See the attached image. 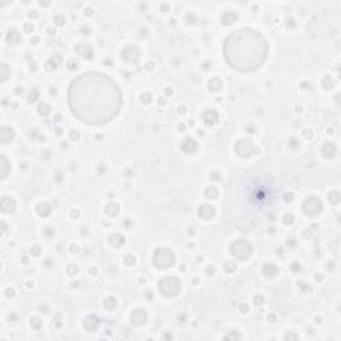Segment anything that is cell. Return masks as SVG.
<instances>
[{"mask_svg":"<svg viewBox=\"0 0 341 341\" xmlns=\"http://www.w3.org/2000/svg\"><path fill=\"white\" fill-rule=\"evenodd\" d=\"M28 16H30V18H38V14H36V12H30Z\"/></svg>","mask_w":341,"mask_h":341,"instance_id":"cell-43","label":"cell"},{"mask_svg":"<svg viewBox=\"0 0 341 341\" xmlns=\"http://www.w3.org/2000/svg\"><path fill=\"white\" fill-rule=\"evenodd\" d=\"M124 263L128 264V265H132V264L135 263V257L132 255H127L125 257H124Z\"/></svg>","mask_w":341,"mask_h":341,"instance_id":"cell-31","label":"cell"},{"mask_svg":"<svg viewBox=\"0 0 341 341\" xmlns=\"http://www.w3.org/2000/svg\"><path fill=\"white\" fill-rule=\"evenodd\" d=\"M153 263L157 268H169L175 263V255L168 249H157L153 257Z\"/></svg>","mask_w":341,"mask_h":341,"instance_id":"cell-2","label":"cell"},{"mask_svg":"<svg viewBox=\"0 0 341 341\" xmlns=\"http://www.w3.org/2000/svg\"><path fill=\"white\" fill-rule=\"evenodd\" d=\"M220 88H221V83H220L217 79H215V80H211V81H209V89L217 91V89H220Z\"/></svg>","mask_w":341,"mask_h":341,"instance_id":"cell-25","label":"cell"},{"mask_svg":"<svg viewBox=\"0 0 341 341\" xmlns=\"http://www.w3.org/2000/svg\"><path fill=\"white\" fill-rule=\"evenodd\" d=\"M108 241H109L112 247H120L124 244V237L120 233H112L109 236V239H108Z\"/></svg>","mask_w":341,"mask_h":341,"instance_id":"cell-15","label":"cell"},{"mask_svg":"<svg viewBox=\"0 0 341 341\" xmlns=\"http://www.w3.org/2000/svg\"><path fill=\"white\" fill-rule=\"evenodd\" d=\"M231 252H232V253H233L237 259L244 260V259H247L248 256L251 255L252 247H251L249 243L245 241V240H237L236 243L232 244Z\"/></svg>","mask_w":341,"mask_h":341,"instance_id":"cell-3","label":"cell"},{"mask_svg":"<svg viewBox=\"0 0 341 341\" xmlns=\"http://www.w3.org/2000/svg\"><path fill=\"white\" fill-rule=\"evenodd\" d=\"M123 57H124L125 61H136V60L140 57V51L135 47L125 48L124 52H123Z\"/></svg>","mask_w":341,"mask_h":341,"instance_id":"cell-6","label":"cell"},{"mask_svg":"<svg viewBox=\"0 0 341 341\" xmlns=\"http://www.w3.org/2000/svg\"><path fill=\"white\" fill-rule=\"evenodd\" d=\"M292 221H293V216H292V215H285V216H284V223H285V224L289 225Z\"/></svg>","mask_w":341,"mask_h":341,"instance_id":"cell-34","label":"cell"},{"mask_svg":"<svg viewBox=\"0 0 341 341\" xmlns=\"http://www.w3.org/2000/svg\"><path fill=\"white\" fill-rule=\"evenodd\" d=\"M203 120H204V123H205L208 127L213 125V124L217 123L219 115H217V112H216V111H207L203 115Z\"/></svg>","mask_w":341,"mask_h":341,"instance_id":"cell-11","label":"cell"},{"mask_svg":"<svg viewBox=\"0 0 341 341\" xmlns=\"http://www.w3.org/2000/svg\"><path fill=\"white\" fill-rule=\"evenodd\" d=\"M184 112H185V107H184V105H180V107H179V113H184Z\"/></svg>","mask_w":341,"mask_h":341,"instance_id":"cell-42","label":"cell"},{"mask_svg":"<svg viewBox=\"0 0 341 341\" xmlns=\"http://www.w3.org/2000/svg\"><path fill=\"white\" fill-rule=\"evenodd\" d=\"M0 207H2V212L3 213H12V212L15 211L16 208V203L15 200L10 197V196H6V197L2 199V204H0Z\"/></svg>","mask_w":341,"mask_h":341,"instance_id":"cell-5","label":"cell"},{"mask_svg":"<svg viewBox=\"0 0 341 341\" xmlns=\"http://www.w3.org/2000/svg\"><path fill=\"white\" fill-rule=\"evenodd\" d=\"M14 136H15V132L10 127H3L2 129H0V139H2L3 144L11 143L12 140H14Z\"/></svg>","mask_w":341,"mask_h":341,"instance_id":"cell-8","label":"cell"},{"mask_svg":"<svg viewBox=\"0 0 341 341\" xmlns=\"http://www.w3.org/2000/svg\"><path fill=\"white\" fill-rule=\"evenodd\" d=\"M241 312H248V307L247 305H241Z\"/></svg>","mask_w":341,"mask_h":341,"instance_id":"cell-47","label":"cell"},{"mask_svg":"<svg viewBox=\"0 0 341 341\" xmlns=\"http://www.w3.org/2000/svg\"><path fill=\"white\" fill-rule=\"evenodd\" d=\"M79 136H80V133H79L77 131H71V139L72 140H77Z\"/></svg>","mask_w":341,"mask_h":341,"instance_id":"cell-38","label":"cell"},{"mask_svg":"<svg viewBox=\"0 0 341 341\" xmlns=\"http://www.w3.org/2000/svg\"><path fill=\"white\" fill-rule=\"evenodd\" d=\"M217 195H219V191H217V188H215V187H208L205 189V196L208 199H215V197H217Z\"/></svg>","mask_w":341,"mask_h":341,"instance_id":"cell-21","label":"cell"},{"mask_svg":"<svg viewBox=\"0 0 341 341\" xmlns=\"http://www.w3.org/2000/svg\"><path fill=\"white\" fill-rule=\"evenodd\" d=\"M224 269H225L227 272H232L236 269V264L235 263H227L224 264Z\"/></svg>","mask_w":341,"mask_h":341,"instance_id":"cell-29","label":"cell"},{"mask_svg":"<svg viewBox=\"0 0 341 341\" xmlns=\"http://www.w3.org/2000/svg\"><path fill=\"white\" fill-rule=\"evenodd\" d=\"M304 211L307 212V215H317L321 211V201L315 197L308 199L304 204Z\"/></svg>","mask_w":341,"mask_h":341,"instance_id":"cell-4","label":"cell"},{"mask_svg":"<svg viewBox=\"0 0 341 341\" xmlns=\"http://www.w3.org/2000/svg\"><path fill=\"white\" fill-rule=\"evenodd\" d=\"M0 169H2V172H0V177L6 179L7 175L10 173V171H11V165H10V163H8L6 156H2V160H0Z\"/></svg>","mask_w":341,"mask_h":341,"instance_id":"cell-13","label":"cell"},{"mask_svg":"<svg viewBox=\"0 0 341 341\" xmlns=\"http://www.w3.org/2000/svg\"><path fill=\"white\" fill-rule=\"evenodd\" d=\"M253 301H255V304H263L264 303V297L263 296H255V299H253Z\"/></svg>","mask_w":341,"mask_h":341,"instance_id":"cell-36","label":"cell"},{"mask_svg":"<svg viewBox=\"0 0 341 341\" xmlns=\"http://www.w3.org/2000/svg\"><path fill=\"white\" fill-rule=\"evenodd\" d=\"M38 111H39V113H40V115L47 116V115L51 112V107L48 105V104H46V103H42V104H39Z\"/></svg>","mask_w":341,"mask_h":341,"instance_id":"cell-22","label":"cell"},{"mask_svg":"<svg viewBox=\"0 0 341 341\" xmlns=\"http://www.w3.org/2000/svg\"><path fill=\"white\" fill-rule=\"evenodd\" d=\"M237 20V14L235 12H225L223 16H221V22L223 24H232L233 22Z\"/></svg>","mask_w":341,"mask_h":341,"instance_id":"cell-17","label":"cell"},{"mask_svg":"<svg viewBox=\"0 0 341 341\" xmlns=\"http://www.w3.org/2000/svg\"><path fill=\"white\" fill-rule=\"evenodd\" d=\"M292 199H293V195H292V193H289V195L285 193V195H284V200H285V201L289 203V201H292Z\"/></svg>","mask_w":341,"mask_h":341,"instance_id":"cell-40","label":"cell"},{"mask_svg":"<svg viewBox=\"0 0 341 341\" xmlns=\"http://www.w3.org/2000/svg\"><path fill=\"white\" fill-rule=\"evenodd\" d=\"M77 216H79L77 211H72V217H77Z\"/></svg>","mask_w":341,"mask_h":341,"instance_id":"cell-46","label":"cell"},{"mask_svg":"<svg viewBox=\"0 0 341 341\" xmlns=\"http://www.w3.org/2000/svg\"><path fill=\"white\" fill-rule=\"evenodd\" d=\"M38 212H39L40 216H48L51 213V207L48 205L47 203H43L38 207Z\"/></svg>","mask_w":341,"mask_h":341,"instance_id":"cell-19","label":"cell"},{"mask_svg":"<svg viewBox=\"0 0 341 341\" xmlns=\"http://www.w3.org/2000/svg\"><path fill=\"white\" fill-rule=\"evenodd\" d=\"M68 273H69V275L75 273L76 275V273H77V267H76V265H69V267H68Z\"/></svg>","mask_w":341,"mask_h":341,"instance_id":"cell-35","label":"cell"},{"mask_svg":"<svg viewBox=\"0 0 341 341\" xmlns=\"http://www.w3.org/2000/svg\"><path fill=\"white\" fill-rule=\"evenodd\" d=\"M31 325L35 328V329H40V327H42V321H40L39 319H32L31 320Z\"/></svg>","mask_w":341,"mask_h":341,"instance_id":"cell-30","label":"cell"},{"mask_svg":"<svg viewBox=\"0 0 341 341\" xmlns=\"http://www.w3.org/2000/svg\"><path fill=\"white\" fill-rule=\"evenodd\" d=\"M145 320H147V313L144 311H141V309L135 311L133 313H132V316H131V321L136 327L143 325V324L145 323Z\"/></svg>","mask_w":341,"mask_h":341,"instance_id":"cell-7","label":"cell"},{"mask_svg":"<svg viewBox=\"0 0 341 341\" xmlns=\"http://www.w3.org/2000/svg\"><path fill=\"white\" fill-rule=\"evenodd\" d=\"M56 67H57V64H56V61L55 60H48L47 61V65H46V68L48 71H52V69H56Z\"/></svg>","mask_w":341,"mask_h":341,"instance_id":"cell-28","label":"cell"},{"mask_svg":"<svg viewBox=\"0 0 341 341\" xmlns=\"http://www.w3.org/2000/svg\"><path fill=\"white\" fill-rule=\"evenodd\" d=\"M159 289L165 296H175L180 289V281L175 276H167L159 281Z\"/></svg>","mask_w":341,"mask_h":341,"instance_id":"cell-1","label":"cell"},{"mask_svg":"<svg viewBox=\"0 0 341 341\" xmlns=\"http://www.w3.org/2000/svg\"><path fill=\"white\" fill-rule=\"evenodd\" d=\"M75 50L79 55H81L83 57H85V59H92V56H93V51H92V48L88 46V44H84V43L77 44Z\"/></svg>","mask_w":341,"mask_h":341,"instance_id":"cell-9","label":"cell"},{"mask_svg":"<svg viewBox=\"0 0 341 341\" xmlns=\"http://www.w3.org/2000/svg\"><path fill=\"white\" fill-rule=\"evenodd\" d=\"M292 271H293V272H300V265H299V264H292Z\"/></svg>","mask_w":341,"mask_h":341,"instance_id":"cell-41","label":"cell"},{"mask_svg":"<svg viewBox=\"0 0 341 341\" xmlns=\"http://www.w3.org/2000/svg\"><path fill=\"white\" fill-rule=\"evenodd\" d=\"M54 20L56 22V24H59V26H63V24L65 23V19H64L63 16H60V15H59V16H55Z\"/></svg>","mask_w":341,"mask_h":341,"instance_id":"cell-33","label":"cell"},{"mask_svg":"<svg viewBox=\"0 0 341 341\" xmlns=\"http://www.w3.org/2000/svg\"><path fill=\"white\" fill-rule=\"evenodd\" d=\"M77 61H76V60H69V61H68V69H71V71H73V69H76V68H77Z\"/></svg>","mask_w":341,"mask_h":341,"instance_id":"cell-32","label":"cell"},{"mask_svg":"<svg viewBox=\"0 0 341 341\" xmlns=\"http://www.w3.org/2000/svg\"><path fill=\"white\" fill-rule=\"evenodd\" d=\"M8 77V68H7V64L3 63L2 65V81H6Z\"/></svg>","mask_w":341,"mask_h":341,"instance_id":"cell-26","label":"cell"},{"mask_svg":"<svg viewBox=\"0 0 341 341\" xmlns=\"http://www.w3.org/2000/svg\"><path fill=\"white\" fill-rule=\"evenodd\" d=\"M104 307H105L108 311L115 309V307H116V300H115L113 297H108L105 301H104Z\"/></svg>","mask_w":341,"mask_h":341,"instance_id":"cell-23","label":"cell"},{"mask_svg":"<svg viewBox=\"0 0 341 341\" xmlns=\"http://www.w3.org/2000/svg\"><path fill=\"white\" fill-rule=\"evenodd\" d=\"M22 38H20V34L18 31H10L7 35V42L10 44H19Z\"/></svg>","mask_w":341,"mask_h":341,"instance_id":"cell-16","label":"cell"},{"mask_svg":"<svg viewBox=\"0 0 341 341\" xmlns=\"http://www.w3.org/2000/svg\"><path fill=\"white\" fill-rule=\"evenodd\" d=\"M100 325V320L97 317H95V316H89V317H87L85 320H84V328L88 331V332H93L99 328Z\"/></svg>","mask_w":341,"mask_h":341,"instance_id":"cell-10","label":"cell"},{"mask_svg":"<svg viewBox=\"0 0 341 341\" xmlns=\"http://www.w3.org/2000/svg\"><path fill=\"white\" fill-rule=\"evenodd\" d=\"M6 296H7V297H10V299L14 297V296H15V291L11 289V288H8V289L6 291Z\"/></svg>","mask_w":341,"mask_h":341,"instance_id":"cell-37","label":"cell"},{"mask_svg":"<svg viewBox=\"0 0 341 341\" xmlns=\"http://www.w3.org/2000/svg\"><path fill=\"white\" fill-rule=\"evenodd\" d=\"M31 253H35V256H38V255H39V248H35L34 251L31 249Z\"/></svg>","mask_w":341,"mask_h":341,"instance_id":"cell-44","label":"cell"},{"mask_svg":"<svg viewBox=\"0 0 341 341\" xmlns=\"http://www.w3.org/2000/svg\"><path fill=\"white\" fill-rule=\"evenodd\" d=\"M39 99V92L36 88H32V89L30 91V96H28V101L30 103H34L36 101V100Z\"/></svg>","mask_w":341,"mask_h":341,"instance_id":"cell-24","label":"cell"},{"mask_svg":"<svg viewBox=\"0 0 341 341\" xmlns=\"http://www.w3.org/2000/svg\"><path fill=\"white\" fill-rule=\"evenodd\" d=\"M140 99H141V101H143V103L148 104V103H151V100H152V95H151V93H148V92H145V93H143L141 96H140Z\"/></svg>","mask_w":341,"mask_h":341,"instance_id":"cell-27","label":"cell"},{"mask_svg":"<svg viewBox=\"0 0 341 341\" xmlns=\"http://www.w3.org/2000/svg\"><path fill=\"white\" fill-rule=\"evenodd\" d=\"M279 272V269L276 268L273 264H268V265H265V268H264V273H265L268 277H272V276H275L276 273Z\"/></svg>","mask_w":341,"mask_h":341,"instance_id":"cell-20","label":"cell"},{"mask_svg":"<svg viewBox=\"0 0 341 341\" xmlns=\"http://www.w3.org/2000/svg\"><path fill=\"white\" fill-rule=\"evenodd\" d=\"M199 215H200V217L211 219L212 216L215 215V208L211 205H203V207H200V209H199Z\"/></svg>","mask_w":341,"mask_h":341,"instance_id":"cell-14","label":"cell"},{"mask_svg":"<svg viewBox=\"0 0 341 341\" xmlns=\"http://www.w3.org/2000/svg\"><path fill=\"white\" fill-rule=\"evenodd\" d=\"M24 30H26V32H28V34H31V32L34 31V26H32V24H26Z\"/></svg>","mask_w":341,"mask_h":341,"instance_id":"cell-39","label":"cell"},{"mask_svg":"<svg viewBox=\"0 0 341 341\" xmlns=\"http://www.w3.org/2000/svg\"><path fill=\"white\" fill-rule=\"evenodd\" d=\"M181 148L187 153H193V152H196V149H197V143H196L193 139L187 137L184 140V143L181 144Z\"/></svg>","mask_w":341,"mask_h":341,"instance_id":"cell-12","label":"cell"},{"mask_svg":"<svg viewBox=\"0 0 341 341\" xmlns=\"http://www.w3.org/2000/svg\"><path fill=\"white\" fill-rule=\"evenodd\" d=\"M71 251H72V252H77V251H79V247L75 244V247H71Z\"/></svg>","mask_w":341,"mask_h":341,"instance_id":"cell-45","label":"cell"},{"mask_svg":"<svg viewBox=\"0 0 341 341\" xmlns=\"http://www.w3.org/2000/svg\"><path fill=\"white\" fill-rule=\"evenodd\" d=\"M105 213L108 215V216H111V217H115L116 215L119 213V205L117 204H115V203H109V204H107V207H105Z\"/></svg>","mask_w":341,"mask_h":341,"instance_id":"cell-18","label":"cell"}]
</instances>
